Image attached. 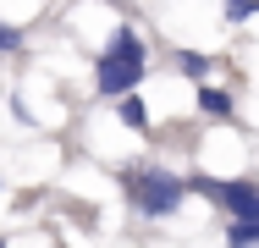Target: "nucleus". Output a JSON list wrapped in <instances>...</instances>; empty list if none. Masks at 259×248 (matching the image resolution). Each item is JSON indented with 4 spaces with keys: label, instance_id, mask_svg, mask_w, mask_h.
<instances>
[{
    "label": "nucleus",
    "instance_id": "f257e3e1",
    "mask_svg": "<svg viewBox=\"0 0 259 248\" xmlns=\"http://www.w3.org/2000/svg\"><path fill=\"white\" fill-rule=\"evenodd\" d=\"M144 66H149L144 39H138L133 28H116V33H110V45H105V55H100V66H94V83H100V94L127 99L133 89H138Z\"/></svg>",
    "mask_w": 259,
    "mask_h": 248
},
{
    "label": "nucleus",
    "instance_id": "f03ea898",
    "mask_svg": "<svg viewBox=\"0 0 259 248\" xmlns=\"http://www.w3.org/2000/svg\"><path fill=\"white\" fill-rule=\"evenodd\" d=\"M121 188L133 198V210H144V215H177V204L188 198V177H177L165 166H127Z\"/></svg>",
    "mask_w": 259,
    "mask_h": 248
},
{
    "label": "nucleus",
    "instance_id": "7ed1b4c3",
    "mask_svg": "<svg viewBox=\"0 0 259 248\" xmlns=\"http://www.w3.org/2000/svg\"><path fill=\"white\" fill-rule=\"evenodd\" d=\"M188 188H193V193H204V198H215L232 221H259V182H248V177H232V182L188 177Z\"/></svg>",
    "mask_w": 259,
    "mask_h": 248
},
{
    "label": "nucleus",
    "instance_id": "20e7f679",
    "mask_svg": "<svg viewBox=\"0 0 259 248\" xmlns=\"http://www.w3.org/2000/svg\"><path fill=\"white\" fill-rule=\"evenodd\" d=\"M226 248H259V221H232L226 226Z\"/></svg>",
    "mask_w": 259,
    "mask_h": 248
},
{
    "label": "nucleus",
    "instance_id": "39448f33",
    "mask_svg": "<svg viewBox=\"0 0 259 248\" xmlns=\"http://www.w3.org/2000/svg\"><path fill=\"white\" fill-rule=\"evenodd\" d=\"M199 110H204V116H232V94H226V89H199Z\"/></svg>",
    "mask_w": 259,
    "mask_h": 248
},
{
    "label": "nucleus",
    "instance_id": "423d86ee",
    "mask_svg": "<svg viewBox=\"0 0 259 248\" xmlns=\"http://www.w3.org/2000/svg\"><path fill=\"white\" fill-rule=\"evenodd\" d=\"M121 121H127V127H138V133L149 127V110H144V99H138V94L121 99Z\"/></svg>",
    "mask_w": 259,
    "mask_h": 248
},
{
    "label": "nucleus",
    "instance_id": "0eeeda50",
    "mask_svg": "<svg viewBox=\"0 0 259 248\" xmlns=\"http://www.w3.org/2000/svg\"><path fill=\"white\" fill-rule=\"evenodd\" d=\"M177 66H182L188 77H204V72H209V61L199 55V50H182V55H177Z\"/></svg>",
    "mask_w": 259,
    "mask_h": 248
},
{
    "label": "nucleus",
    "instance_id": "6e6552de",
    "mask_svg": "<svg viewBox=\"0 0 259 248\" xmlns=\"http://www.w3.org/2000/svg\"><path fill=\"white\" fill-rule=\"evenodd\" d=\"M254 11H259V0H226V22H243Z\"/></svg>",
    "mask_w": 259,
    "mask_h": 248
},
{
    "label": "nucleus",
    "instance_id": "1a4fd4ad",
    "mask_svg": "<svg viewBox=\"0 0 259 248\" xmlns=\"http://www.w3.org/2000/svg\"><path fill=\"white\" fill-rule=\"evenodd\" d=\"M22 45V33H17V28H11V22H0V55H11V50Z\"/></svg>",
    "mask_w": 259,
    "mask_h": 248
},
{
    "label": "nucleus",
    "instance_id": "9d476101",
    "mask_svg": "<svg viewBox=\"0 0 259 248\" xmlns=\"http://www.w3.org/2000/svg\"><path fill=\"white\" fill-rule=\"evenodd\" d=\"M0 248H6V243H0Z\"/></svg>",
    "mask_w": 259,
    "mask_h": 248
}]
</instances>
